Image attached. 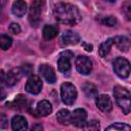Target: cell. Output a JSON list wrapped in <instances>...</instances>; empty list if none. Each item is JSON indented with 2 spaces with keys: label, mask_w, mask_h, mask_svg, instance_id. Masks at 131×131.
Here are the masks:
<instances>
[{
  "label": "cell",
  "mask_w": 131,
  "mask_h": 131,
  "mask_svg": "<svg viewBox=\"0 0 131 131\" xmlns=\"http://www.w3.org/2000/svg\"><path fill=\"white\" fill-rule=\"evenodd\" d=\"M105 130H114V131H131V126L128 125V124H126V123L117 122V123H114V124L110 125L108 127H106Z\"/></svg>",
  "instance_id": "cell-23"
},
{
  "label": "cell",
  "mask_w": 131,
  "mask_h": 131,
  "mask_svg": "<svg viewBox=\"0 0 131 131\" xmlns=\"http://www.w3.org/2000/svg\"><path fill=\"white\" fill-rule=\"evenodd\" d=\"M84 129L96 131V130L99 129V122L97 120H91V121H89V122L86 123V125L84 126Z\"/></svg>",
  "instance_id": "cell-26"
},
{
  "label": "cell",
  "mask_w": 131,
  "mask_h": 131,
  "mask_svg": "<svg viewBox=\"0 0 131 131\" xmlns=\"http://www.w3.org/2000/svg\"><path fill=\"white\" fill-rule=\"evenodd\" d=\"M53 14L58 23L69 26H76L82 19V15L79 8L73 4L64 2H59L55 4Z\"/></svg>",
  "instance_id": "cell-1"
},
{
  "label": "cell",
  "mask_w": 131,
  "mask_h": 131,
  "mask_svg": "<svg viewBox=\"0 0 131 131\" xmlns=\"http://www.w3.org/2000/svg\"><path fill=\"white\" fill-rule=\"evenodd\" d=\"M11 11L17 17L24 16L26 14V12H27V3L24 0H15L12 3Z\"/></svg>",
  "instance_id": "cell-16"
},
{
  "label": "cell",
  "mask_w": 131,
  "mask_h": 131,
  "mask_svg": "<svg viewBox=\"0 0 131 131\" xmlns=\"http://www.w3.org/2000/svg\"><path fill=\"white\" fill-rule=\"evenodd\" d=\"M115 44L121 51H128L131 46V41L125 36H117L114 38Z\"/></svg>",
  "instance_id": "cell-19"
},
{
  "label": "cell",
  "mask_w": 131,
  "mask_h": 131,
  "mask_svg": "<svg viewBox=\"0 0 131 131\" xmlns=\"http://www.w3.org/2000/svg\"><path fill=\"white\" fill-rule=\"evenodd\" d=\"M95 104L96 106L104 114L110 113L113 110V103L112 99L106 94H100L95 97Z\"/></svg>",
  "instance_id": "cell-10"
},
{
  "label": "cell",
  "mask_w": 131,
  "mask_h": 131,
  "mask_svg": "<svg viewBox=\"0 0 131 131\" xmlns=\"http://www.w3.org/2000/svg\"><path fill=\"white\" fill-rule=\"evenodd\" d=\"M43 38L45 40H51L58 34V27L55 25H46L43 28Z\"/></svg>",
  "instance_id": "cell-17"
},
{
  "label": "cell",
  "mask_w": 131,
  "mask_h": 131,
  "mask_svg": "<svg viewBox=\"0 0 131 131\" xmlns=\"http://www.w3.org/2000/svg\"><path fill=\"white\" fill-rule=\"evenodd\" d=\"M43 129V127H42V125L41 124H36V125H34L33 127H32V130H42Z\"/></svg>",
  "instance_id": "cell-32"
},
{
  "label": "cell",
  "mask_w": 131,
  "mask_h": 131,
  "mask_svg": "<svg viewBox=\"0 0 131 131\" xmlns=\"http://www.w3.org/2000/svg\"><path fill=\"white\" fill-rule=\"evenodd\" d=\"M4 4H5V0H2V7L4 6Z\"/></svg>",
  "instance_id": "cell-35"
},
{
  "label": "cell",
  "mask_w": 131,
  "mask_h": 131,
  "mask_svg": "<svg viewBox=\"0 0 131 131\" xmlns=\"http://www.w3.org/2000/svg\"><path fill=\"white\" fill-rule=\"evenodd\" d=\"M9 104L14 106L13 108H15V110H24L27 106V97L23 94H18L14 98V100Z\"/></svg>",
  "instance_id": "cell-22"
},
{
  "label": "cell",
  "mask_w": 131,
  "mask_h": 131,
  "mask_svg": "<svg viewBox=\"0 0 131 131\" xmlns=\"http://www.w3.org/2000/svg\"><path fill=\"white\" fill-rule=\"evenodd\" d=\"M71 123L78 128H84L87 123V112L84 108H76L72 113Z\"/></svg>",
  "instance_id": "cell-9"
},
{
  "label": "cell",
  "mask_w": 131,
  "mask_h": 131,
  "mask_svg": "<svg viewBox=\"0 0 131 131\" xmlns=\"http://www.w3.org/2000/svg\"><path fill=\"white\" fill-rule=\"evenodd\" d=\"M74 57V53L70 50H64L59 53L57 57V69L60 73L69 75L71 72V60Z\"/></svg>",
  "instance_id": "cell-6"
},
{
  "label": "cell",
  "mask_w": 131,
  "mask_h": 131,
  "mask_svg": "<svg viewBox=\"0 0 131 131\" xmlns=\"http://www.w3.org/2000/svg\"><path fill=\"white\" fill-rule=\"evenodd\" d=\"M76 70L81 75H89L92 71V61L85 55H79L76 58Z\"/></svg>",
  "instance_id": "cell-7"
},
{
  "label": "cell",
  "mask_w": 131,
  "mask_h": 131,
  "mask_svg": "<svg viewBox=\"0 0 131 131\" xmlns=\"http://www.w3.org/2000/svg\"><path fill=\"white\" fill-rule=\"evenodd\" d=\"M80 41V36L78 33L73 32V31H66L61 37H60V43L62 45H76Z\"/></svg>",
  "instance_id": "cell-13"
},
{
  "label": "cell",
  "mask_w": 131,
  "mask_h": 131,
  "mask_svg": "<svg viewBox=\"0 0 131 131\" xmlns=\"http://www.w3.org/2000/svg\"><path fill=\"white\" fill-rule=\"evenodd\" d=\"M98 21L103 25V26H107V27H114L117 24V18L113 15H107V16H101L98 18Z\"/></svg>",
  "instance_id": "cell-24"
},
{
  "label": "cell",
  "mask_w": 131,
  "mask_h": 131,
  "mask_svg": "<svg viewBox=\"0 0 131 131\" xmlns=\"http://www.w3.org/2000/svg\"><path fill=\"white\" fill-rule=\"evenodd\" d=\"M7 119H6V116L4 114H1V118H0V128L1 129H5L7 127Z\"/></svg>",
  "instance_id": "cell-30"
},
{
  "label": "cell",
  "mask_w": 131,
  "mask_h": 131,
  "mask_svg": "<svg viewBox=\"0 0 131 131\" xmlns=\"http://www.w3.org/2000/svg\"><path fill=\"white\" fill-rule=\"evenodd\" d=\"M24 76V73L21 71V68H13L6 74V85L7 86H13L15 85Z\"/></svg>",
  "instance_id": "cell-12"
},
{
  "label": "cell",
  "mask_w": 131,
  "mask_h": 131,
  "mask_svg": "<svg viewBox=\"0 0 131 131\" xmlns=\"http://www.w3.org/2000/svg\"><path fill=\"white\" fill-rule=\"evenodd\" d=\"M12 44V39L8 35L2 34L0 36V47L2 50H7Z\"/></svg>",
  "instance_id": "cell-25"
},
{
  "label": "cell",
  "mask_w": 131,
  "mask_h": 131,
  "mask_svg": "<svg viewBox=\"0 0 131 131\" xmlns=\"http://www.w3.org/2000/svg\"><path fill=\"white\" fill-rule=\"evenodd\" d=\"M123 10L128 19H131V2H126L123 6Z\"/></svg>",
  "instance_id": "cell-29"
},
{
  "label": "cell",
  "mask_w": 131,
  "mask_h": 131,
  "mask_svg": "<svg viewBox=\"0 0 131 131\" xmlns=\"http://www.w3.org/2000/svg\"><path fill=\"white\" fill-rule=\"evenodd\" d=\"M104 1H107V2H115L116 0H104Z\"/></svg>",
  "instance_id": "cell-34"
},
{
  "label": "cell",
  "mask_w": 131,
  "mask_h": 131,
  "mask_svg": "<svg viewBox=\"0 0 131 131\" xmlns=\"http://www.w3.org/2000/svg\"><path fill=\"white\" fill-rule=\"evenodd\" d=\"M20 68H21V71H23V73H24L25 76L32 75V73H33V66L32 64L26 62V63H23Z\"/></svg>",
  "instance_id": "cell-27"
},
{
  "label": "cell",
  "mask_w": 131,
  "mask_h": 131,
  "mask_svg": "<svg viewBox=\"0 0 131 131\" xmlns=\"http://www.w3.org/2000/svg\"><path fill=\"white\" fill-rule=\"evenodd\" d=\"M83 46H84V48H85L86 51H88V52H91V51H92L93 46H92L91 44H88V43H86V42H83Z\"/></svg>",
  "instance_id": "cell-31"
},
{
  "label": "cell",
  "mask_w": 131,
  "mask_h": 131,
  "mask_svg": "<svg viewBox=\"0 0 131 131\" xmlns=\"http://www.w3.org/2000/svg\"><path fill=\"white\" fill-rule=\"evenodd\" d=\"M9 31H10V33H12L14 35H17L20 33V27L16 23H11L9 26Z\"/></svg>",
  "instance_id": "cell-28"
},
{
  "label": "cell",
  "mask_w": 131,
  "mask_h": 131,
  "mask_svg": "<svg viewBox=\"0 0 131 131\" xmlns=\"http://www.w3.org/2000/svg\"><path fill=\"white\" fill-rule=\"evenodd\" d=\"M60 96L61 100L64 104L67 105H72L77 99L78 93L76 87L70 83V82H64L60 86Z\"/></svg>",
  "instance_id": "cell-3"
},
{
  "label": "cell",
  "mask_w": 131,
  "mask_h": 131,
  "mask_svg": "<svg viewBox=\"0 0 131 131\" xmlns=\"http://www.w3.org/2000/svg\"><path fill=\"white\" fill-rule=\"evenodd\" d=\"M113 67L117 76L122 79L128 78L131 73V64L125 57H117L113 62Z\"/></svg>",
  "instance_id": "cell-4"
},
{
  "label": "cell",
  "mask_w": 131,
  "mask_h": 131,
  "mask_svg": "<svg viewBox=\"0 0 131 131\" xmlns=\"http://www.w3.org/2000/svg\"><path fill=\"white\" fill-rule=\"evenodd\" d=\"M71 118H72V114L70 113L69 110H60L57 112L56 114V120L58 123H60L61 125H69L71 123Z\"/></svg>",
  "instance_id": "cell-20"
},
{
  "label": "cell",
  "mask_w": 131,
  "mask_h": 131,
  "mask_svg": "<svg viewBox=\"0 0 131 131\" xmlns=\"http://www.w3.org/2000/svg\"><path fill=\"white\" fill-rule=\"evenodd\" d=\"M43 8V0H33L29 9V21L32 26L37 27L41 20V13Z\"/></svg>",
  "instance_id": "cell-5"
},
{
  "label": "cell",
  "mask_w": 131,
  "mask_h": 131,
  "mask_svg": "<svg viewBox=\"0 0 131 131\" xmlns=\"http://www.w3.org/2000/svg\"><path fill=\"white\" fill-rule=\"evenodd\" d=\"M39 73L49 84H53L56 82V75L51 66H49L47 63L41 64L39 67Z\"/></svg>",
  "instance_id": "cell-11"
},
{
  "label": "cell",
  "mask_w": 131,
  "mask_h": 131,
  "mask_svg": "<svg viewBox=\"0 0 131 131\" xmlns=\"http://www.w3.org/2000/svg\"><path fill=\"white\" fill-rule=\"evenodd\" d=\"M114 44H115L114 38H108V39H106L104 42H102V43L99 45V47H98V54H99L101 57H105V56L110 53L111 48H112V46H113Z\"/></svg>",
  "instance_id": "cell-18"
},
{
  "label": "cell",
  "mask_w": 131,
  "mask_h": 131,
  "mask_svg": "<svg viewBox=\"0 0 131 131\" xmlns=\"http://www.w3.org/2000/svg\"><path fill=\"white\" fill-rule=\"evenodd\" d=\"M114 96L123 114L128 115L131 112V93L129 90L123 86L117 85L114 87Z\"/></svg>",
  "instance_id": "cell-2"
},
{
  "label": "cell",
  "mask_w": 131,
  "mask_h": 131,
  "mask_svg": "<svg viewBox=\"0 0 131 131\" xmlns=\"http://www.w3.org/2000/svg\"><path fill=\"white\" fill-rule=\"evenodd\" d=\"M11 128L14 131H24L28 129V121L24 116L16 115L11 119Z\"/></svg>",
  "instance_id": "cell-15"
},
{
  "label": "cell",
  "mask_w": 131,
  "mask_h": 131,
  "mask_svg": "<svg viewBox=\"0 0 131 131\" xmlns=\"http://www.w3.org/2000/svg\"><path fill=\"white\" fill-rule=\"evenodd\" d=\"M1 74V84H3L4 82H5V80H6V77H5V74H4V71L3 70H1V72H0Z\"/></svg>",
  "instance_id": "cell-33"
},
{
  "label": "cell",
  "mask_w": 131,
  "mask_h": 131,
  "mask_svg": "<svg viewBox=\"0 0 131 131\" xmlns=\"http://www.w3.org/2000/svg\"><path fill=\"white\" fill-rule=\"evenodd\" d=\"M42 80L40 79L39 76H36V75H32L29 77L27 83H26V86H25V89L27 92L31 93V94H38L41 89H42Z\"/></svg>",
  "instance_id": "cell-8"
},
{
  "label": "cell",
  "mask_w": 131,
  "mask_h": 131,
  "mask_svg": "<svg viewBox=\"0 0 131 131\" xmlns=\"http://www.w3.org/2000/svg\"><path fill=\"white\" fill-rule=\"evenodd\" d=\"M81 87H82V90H83L84 94H85L88 98H93V97H96V96H97L98 90H97L96 86L93 85L92 83L85 82Z\"/></svg>",
  "instance_id": "cell-21"
},
{
  "label": "cell",
  "mask_w": 131,
  "mask_h": 131,
  "mask_svg": "<svg viewBox=\"0 0 131 131\" xmlns=\"http://www.w3.org/2000/svg\"><path fill=\"white\" fill-rule=\"evenodd\" d=\"M51 112H52V105H51V103L48 100L44 99V100H41V101L38 102V104L36 106L35 114L38 117H46Z\"/></svg>",
  "instance_id": "cell-14"
}]
</instances>
